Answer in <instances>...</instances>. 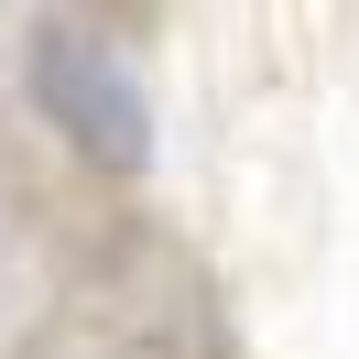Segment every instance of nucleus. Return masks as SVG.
I'll return each instance as SVG.
<instances>
[{"mask_svg": "<svg viewBox=\"0 0 359 359\" xmlns=\"http://www.w3.org/2000/svg\"><path fill=\"white\" fill-rule=\"evenodd\" d=\"M33 98H44V120L76 142V153L120 163V175L153 163V98H142V76H131L120 44L44 22V33H33Z\"/></svg>", "mask_w": 359, "mask_h": 359, "instance_id": "obj_1", "label": "nucleus"}]
</instances>
